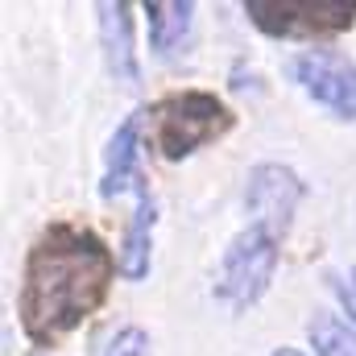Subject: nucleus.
I'll list each match as a JSON object with an SVG mask.
<instances>
[{
    "label": "nucleus",
    "mask_w": 356,
    "mask_h": 356,
    "mask_svg": "<svg viewBox=\"0 0 356 356\" xmlns=\"http://www.w3.org/2000/svg\"><path fill=\"white\" fill-rule=\"evenodd\" d=\"M95 13H99V46L108 58V75L120 88H137L141 83V58L133 46V4L104 0V4H95Z\"/></svg>",
    "instance_id": "6e6552de"
},
{
    "label": "nucleus",
    "mask_w": 356,
    "mask_h": 356,
    "mask_svg": "<svg viewBox=\"0 0 356 356\" xmlns=\"http://www.w3.org/2000/svg\"><path fill=\"white\" fill-rule=\"evenodd\" d=\"M141 116L145 112H129L120 124H116V133L108 137V149H104V178H99V195L104 199H116L120 191H129V186H137V178H141Z\"/></svg>",
    "instance_id": "1a4fd4ad"
},
{
    "label": "nucleus",
    "mask_w": 356,
    "mask_h": 356,
    "mask_svg": "<svg viewBox=\"0 0 356 356\" xmlns=\"http://www.w3.org/2000/svg\"><path fill=\"white\" fill-rule=\"evenodd\" d=\"M327 286H332V294H336V302L344 307V315H348V323L356 327V277H353V273H327Z\"/></svg>",
    "instance_id": "ddd939ff"
},
{
    "label": "nucleus",
    "mask_w": 356,
    "mask_h": 356,
    "mask_svg": "<svg viewBox=\"0 0 356 356\" xmlns=\"http://www.w3.org/2000/svg\"><path fill=\"white\" fill-rule=\"evenodd\" d=\"M307 340H311L315 356H356V327L344 323L340 315H323L319 311L307 323Z\"/></svg>",
    "instance_id": "9b49d317"
},
{
    "label": "nucleus",
    "mask_w": 356,
    "mask_h": 356,
    "mask_svg": "<svg viewBox=\"0 0 356 356\" xmlns=\"http://www.w3.org/2000/svg\"><path fill=\"white\" fill-rule=\"evenodd\" d=\"M141 13H145L149 50L158 58H170L186 46V38L195 29V4L191 0H149V4H141Z\"/></svg>",
    "instance_id": "9d476101"
},
{
    "label": "nucleus",
    "mask_w": 356,
    "mask_h": 356,
    "mask_svg": "<svg viewBox=\"0 0 356 356\" xmlns=\"http://www.w3.org/2000/svg\"><path fill=\"white\" fill-rule=\"evenodd\" d=\"M282 261V236H273L261 224H249L241 228L220 266H216V282H211V294L232 311V315H245L249 307H257L266 298V290L273 286V273Z\"/></svg>",
    "instance_id": "7ed1b4c3"
},
{
    "label": "nucleus",
    "mask_w": 356,
    "mask_h": 356,
    "mask_svg": "<svg viewBox=\"0 0 356 356\" xmlns=\"http://www.w3.org/2000/svg\"><path fill=\"white\" fill-rule=\"evenodd\" d=\"M245 17L266 38H340L356 25V0H245Z\"/></svg>",
    "instance_id": "20e7f679"
},
{
    "label": "nucleus",
    "mask_w": 356,
    "mask_h": 356,
    "mask_svg": "<svg viewBox=\"0 0 356 356\" xmlns=\"http://www.w3.org/2000/svg\"><path fill=\"white\" fill-rule=\"evenodd\" d=\"M232 124H236V112L216 91L203 88L170 91L145 108V141L166 162H182V158L216 145L220 137L232 133Z\"/></svg>",
    "instance_id": "f03ea898"
},
{
    "label": "nucleus",
    "mask_w": 356,
    "mask_h": 356,
    "mask_svg": "<svg viewBox=\"0 0 356 356\" xmlns=\"http://www.w3.org/2000/svg\"><path fill=\"white\" fill-rule=\"evenodd\" d=\"M348 273H353V277H356V266H353V269H348Z\"/></svg>",
    "instance_id": "2eb2a0df"
},
{
    "label": "nucleus",
    "mask_w": 356,
    "mask_h": 356,
    "mask_svg": "<svg viewBox=\"0 0 356 356\" xmlns=\"http://www.w3.org/2000/svg\"><path fill=\"white\" fill-rule=\"evenodd\" d=\"M116 273H120L116 253L88 224L75 220L46 224L21 261V286H17L21 336L33 348H54L108 302Z\"/></svg>",
    "instance_id": "f257e3e1"
},
{
    "label": "nucleus",
    "mask_w": 356,
    "mask_h": 356,
    "mask_svg": "<svg viewBox=\"0 0 356 356\" xmlns=\"http://www.w3.org/2000/svg\"><path fill=\"white\" fill-rule=\"evenodd\" d=\"M269 356H307V353H298V348H290V344H282V348H273Z\"/></svg>",
    "instance_id": "4468645a"
},
{
    "label": "nucleus",
    "mask_w": 356,
    "mask_h": 356,
    "mask_svg": "<svg viewBox=\"0 0 356 356\" xmlns=\"http://www.w3.org/2000/svg\"><path fill=\"white\" fill-rule=\"evenodd\" d=\"M286 75L323 112H332L340 120H356V63L348 54L311 46V50H302L286 63Z\"/></svg>",
    "instance_id": "39448f33"
},
{
    "label": "nucleus",
    "mask_w": 356,
    "mask_h": 356,
    "mask_svg": "<svg viewBox=\"0 0 356 356\" xmlns=\"http://www.w3.org/2000/svg\"><path fill=\"white\" fill-rule=\"evenodd\" d=\"M133 195H137V203H133L129 228L120 236L116 261H120V277L124 282H145L149 269H154V228H158V203H154V191H149L145 175L137 178Z\"/></svg>",
    "instance_id": "0eeeda50"
},
{
    "label": "nucleus",
    "mask_w": 356,
    "mask_h": 356,
    "mask_svg": "<svg viewBox=\"0 0 356 356\" xmlns=\"http://www.w3.org/2000/svg\"><path fill=\"white\" fill-rule=\"evenodd\" d=\"M104 356H149V332L137 327V323H124V327L108 340Z\"/></svg>",
    "instance_id": "f8f14e48"
},
{
    "label": "nucleus",
    "mask_w": 356,
    "mask_h": 356,
    "mask_svg": "<svg viewBox=\"0 0 356 356\" xmlns=\"http://www.w3.org/2000/svg\"><path fill=\"white\" fill-rule=\"evenodd\" d=\"M302 199H307V182L286 162H257L245 178L249 224H261L282 241L290 236V224H294V211H298Z\"/></svg>",
    "instance_id": "423d86ee"
}]
</instances>
